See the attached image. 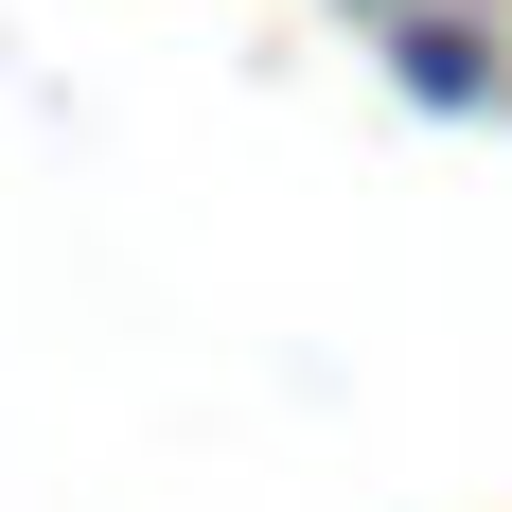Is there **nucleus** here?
I'll list each match as a JSON object with an SVG mask.
<instances>
[{"mask_svg": "<svg viewBox=\"0 0 512 512\" xmlns=\"http://www.w3.org/2000/svg\"><path fill=\"white\" fill-rule=\"evenodd\" d=\"M371 53H389V89L424 124H512V18L495 0H407V18H371Z\"/></svg>", "mask_w": 512, "mask_h": 512, "instance_id": "obj_1", "label": "nucleus"}, {"mask_svg": "<svg viewBox=\"0 0 512 512\" xmlns=\"http://www.w3.org/2000/svg\"><path fill=\"white\" fill-rule=\"evenodd\" d=\"M336 18H407V0H336Z\"/></svg>", "mask_w": 512, "mask_h": 512, "instance_id": "obj_2", "label": "nucleus"}]
</instances>
